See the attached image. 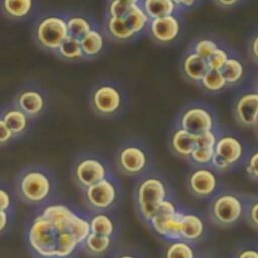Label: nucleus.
I'll return each mask as SVG.
<instances>
[{
    "instance_id": "nucleus-1",
    "label": "nucleus",
    "mask_w": 258,
    "mask_h": 258,
    "mask_svg": "<svg viewBox=\"0 0 258 258\" xmlns=\"http://www.w3.org/2000/svg\"><path fill=\"white\" fill-rule=\"evenodd\" d=\"M89 234L88 219L68 205L49 203L27 221L24 238L35 258H74Z\"/></svg>"
},
{
    "instance_id": "nucleus-2",
    "label": "nucleus",
    "mask_w": 258,
    "mask_h": 258,
    "mask_svg": "<svg viewBox=\"0 0 258 258\" xmlns=\"http://www.w3.org/2000/svg\"><path fill=\"white\" fill-rule=\"evenodd\" d=\"M14 190L22 203L41 208L52 202L57 190V183L48 168L39 164H31L18 172L14 181Z\"/></svg>"
},
{
    "instance_id": "nucleus-3",
    "label": "nucleus",
    "mask_w": 258,
    "mask_h": 258,
    "mask_svg": "<svg viewBox=\"0 0 258 258\" xmlns=\"http://www.w3.org/2000/svg\"><path fill=\"white\" fill-rule=\"evenodd\" d=\"M171 198V188L167 180L161 174L151 171L138 177L132 190L135 213L146 225L158 207Z\"/></svg>"
},
{
    "instance_id": "nucleus-4",
    "label": "nucleus",
    "mask_w": 258,
    "mask_h": 258,
    "mask_svg": "<svg viewBox=\"0 0 258 258\" xmlns=\"http://www.w3.org/2000/svg\"><path fill=\"white\" fill-rule=\"evenodd\" d=\"M114 162L119 173L127 177L138 178L150 171L152 157L142 141L130 138L118 146Z\"/></svg>"
},
{
    "instance_id": "nucleus-5",
    "label": "nucleus",
    "mask_w": 258,
    "mask_h": 258,
    "mask_svg": "<svg viewBox=\"0 0 258 258\" xmlns=\"http://www.w3.org/2000/svg\"><path fill=\"white\" fill-rule=\"evenodd\" d=\"M247 198L239 192L227 190L216 194L208 205V219L214 225L231 228L245 219Z\"/></svg>"
},
{
    "instance_id": "nucleus-6",
    "label": "nucleus",
    "mask_w": 258,
    "mask_h": 258,
    "mask_svg": "<svg viewBox=\"0 0 258 258\" xmlns=\"http://www.w3.org/2000/svg\"><path fill=\"white\" fill-rule=\"evenodd\" d=\"M71 173L74 183L82 191L112 174L106 159L92 152L79 154L73 162Z\"/></svg>"
},
{
    "instance_id": "nucleus-7",
    "label": "nucleus",
    "mask_w": 258,
    "mask_h": 258,
    "mask_svg": "<svg viewBox=\"0 0 258 258\" xmlns=\"http://www.w3.org/2000/svg\"><path fill=\"white\" fill-rule=\"evenodd\" d=\"M246 156L247 147L240 137L231 132H219L211 165L219 172L229 171L245 160Z\"/></svg>"
},
{
    "instance_id": "nucleus-8",
    "label": "nucleus",
    "mask_w": 258,
    "mask_h": 258,
    "mask_svg": "<svg viewBox=\"0 0 258 258\" xmlns=\"http://www.w3.org/2000/svg\"><path fill=\"white\" fill-rule=\"evenodd\" d=\"M121 198V187L111 174L83 190V201L91 212H111Z\"/></svg>"
},
{
    "instance_id": "nucleus-9",
    "label": "nucleus",
    "mask_w": 258,
    "mask_h": 258,
    "mask_svg": "<svg viewBox=\"0 0 258 258\" xmlns=\"http://www.w3.org/2000/svg\"><path fill=\"white\" fill-rule=\"evenodd\" d=\"M89 104L95 115L109 119L118 116L122 112L125 99L122 91L117 86L102 83L92 89Z\"/></svg>"
},
{
    "instance_id": "nucleus-10",
    "label": "nucleus",
    "mask_w": 258,
    "mask_h": 258,
    "mask_svg": "<svg viewBox=\"0 0 258 258\" xmlns=\"http://www.w3.org/2000/svg\"><path fill=\"white\" fill-rule=\"evenodd\" d=\"M181 210L172 198L167 199L155 211L147 226L166 241L178 240Z\"/></svg>"
},
{
    "instance_id": "nucleus-11",
    "label": "nucleus",
    "mask_w": 258,
    "mask_h": 258,
    "mask_svg": "<svg viewBox=\"0 0 258 258\" xmlns=\"http://www.w3.org/2000/svg\"><path fill=\"white\" fill-rule=\"evenodd\" d=\"M185 186L189 195L199 200L212 199L220 186L219 171L211 164L192 165L185 176Z\"/></svg>"
},
{
    "instance_id": "nucleus-12",
    "label": "nucleus",
    "mask_w": 258,
    "mask_h": 258,
    "mask_svg": "<svg viewBox=\"0 0 258 258\" xmlns=\"http://www.w3.org/2000/svg\"><path fill=\"white\" fill-rule=\"evenodd\" d=\"M69 36L67 20L60 16L47 15L40 18L34 27V39L43 49L56 51Z\"/></svg>"
},
{
    "instance_id": "nucleus-13",
    "label": "nucleus",
    "mask_w": 258,
    "mask_h": 258,
    "mask_svg": "<svg viewBox=\"0 0 258 258\" xmlns=\"http://www.w3.org/2000/svg\"><path fill=\"white\" fill-rule=\"evenodd\" d=\"M176 126L185 129L195 135L219 130L217 118L213 111L206 106L198 104L189 105L179 113Z\"/></svg>"
},
{
    "instance_id": "nucleus-14",
    "label": "nucleus",
    "mask_w": 258,
    "mask_h": 258,
    "mask_svg": "<svg viewBox=\"0 0 258 258\" xmlns=\"http://www.w3.org/2000/svg\"><path fill=\"white\" fill-rule=\"evenodd\" d=\"M208 231L209 222L202 213L181 210L179 223V236L181 240L197 244L207 237Z\"/></svg>"
},
{
    "instance_id": "nucleus-15",
    "label": "nucleus",
    "mask_w": 258,
    "mask_h": 258,
    "mask_svg": "<svg viewBox=\"0 0 258 258\" xmlns=\"http://www.w3.org/2000/svg\"><path fill=\"white\" fill-rule=\"evenodd\" d=\"M233 115L240 126L253 128L258 120V91L242 93L234 103Z\"/></svg>"
},
{
    "instance_id": "nucleus-16",
    "label": "nucleus",
    "mask_w": 258,
    "mask_h": 258,
    "mask_svg": "<svg viewBox=\"0 0 258 258\" xmlns=\"http://www.w3.org/2000/svg\"><path fill=\"white\" fill-rule=\"evenodd\" d=\"M28 117L35 119L41 116L47 107L45 95L35 88H24L20 90L14 99V103Z\"/></svg>"
},
{
    "instance_id": "nucleus-17",
    "label": "nucleus",
    "mask_w": 258,
    "mask_h": 258,
    "mask_svg": "<svg viewBox=\"0 0 258 258\" xmlns=\"http://www.w3.org/2000/svg\"><path fill=\"white\" fill-rule=\"evenodd\" d=\"M198 142V135L175 126L168 135V149L177 158L188 161Z\"/></svg>"
},
{
    "instance_id": "nucleus-18",
    "label": "nucleus",
    "mask_w": 258,
    "mask_h": 258,
    "mask_svg": "<svg viewBox=\"0 0 258 258\" xmlns=\"http://www.w3.org/2000/svg\"><path fill=\"white\" fill-rule=\"evenodd\" d=\"M179 30V21L173 14L150 19L149 21V33L159 43L173 41L178 36Z\"/></svg>"
},
{
    "instance_id": "nucleus-19",
    "label": "nucleus",
    "mask_w": 258,
    "mask_h": 258,
    "mask_svg": "<svg viewBox=\"0 0 258 258\" xmlns=\"http://www.w3.org/2000/svg\"><path fill=\"white\" fill-rule=\"evenodd\" d=\"M219 130L208 131L198 135V142L188 162L192 165H209L212 162Z\"/></svg>"
},
{
    "instance_id": "nucleus-20",
    "label": "nucleus",
    "mask_w": 258,
    "mask_h": 258,
    "mask_svg": "<svg viewBox=\"0 0 258 258\" xmlns=\"http://www.w3.org/2000/svg\"><path fill=\"white\" fill-rule=\"evenodd\" d=\"M0 115L6 125L12 131L15 138H21L28 133L32 119L15 104L5 107L1 111Z\"/></svg>"
},
{
    "instance_id": "nucleus-21",
    "label": "nucleus",
    "mask_w": 258,
    "mask_h": 258,
    "mask_svg": "<svg viewBox=\"0 0 258 258\" xmlns=\"http://www.w3.org/2000/svg\"><path fill=\"white\" fill-rule=\"evenodd\" d=\"M116 237L97 235L91 233L85 238L81 249L90 257L103 258L113 252Z\"/></svg>"
},
{
    "instance_id": "nucleus-22",
    "label": "nucleus",
    "mask_w": 258,
    "mask_h": 258,
    "mask_svg": "<svg viewBox=\"0 0 258 258\" xmlns=\"http://www.w3.org/2000/svg\"><path fill=\"white\" fill-rule=\"evenodd\" d=\"M88 220L91 233L116 237L118 227L110 212H92Z\"/></svg>"
},
{
    "instance_id": "nucleus-23",
    "label": "nucleus",
    "mask_w": 258,
    "mask_h": 258,
    "mask_svg": "<svg viewBox=\"0 0 258 258\" xmlns=\"http://www.w3.org/2000/svg\"><path fill=\"white\" fill-rule=\"evenodd\" d=\"M181 68L185 78L192 82H201L209 70L207 59L201 57L194 51L184 56Z\"/></svg>"
},
{
    "instance_id": "nucleus-24",
    "label": "nucleus",
    "mask_w": 258,
    "mask_h": 258,
    "mask_svg": "<svg viewBox=\"0 0 258 258\" xmlns=\"http://www.w3.org/2000/svg\"><path fill=\"white\" fill-rule=\"evenodd\" d=\"M194 245L181 239L167 241L162 249L161 258H197Z\"/></svg>"
},
{
    "instance_id": "nucleus-25",
    "label": "nucleus",
    "mask_w": 258,
    "mask_h": 258,
    "mask_svg": "<svg viewBox=\"0 0 258 258\" xmlns=\"http://www.w3.org/2000/svg\"><path fill=\"white\" fill-rule=\"evenodd\" d=\"M106 29L108 34L118 41H126L135 36L134 31L130 28L124 17L108 16Z\"/></svg>"
},
{
    "instance_id": "nucleus-26",
    "label": "nucleus",
    "mask_w": 258,
    "mask_h": 258,
    "mask_svg": "<svg viewBox=\"0 0 258 258\" xmlns=\"http://www.w3.org/2000/svg\"><path fill=\"white\" fill-rule=\"evenodd\" d=\"M3 13L11 19H22L28 16L33 7V0H2Z\"/></svg>"
},
{
    "instance_id": "nucleus-27",
    "label": "nucleus",
    "mask_w": 258,
    "mask_h": 258,
    "mask_svg": "<svg viewBox=\"0 0 258 258\" xmlns=\"http://www.w3.org/2000/svg\"><path fill=\"white\" fill-rule=\"evenodd\" d=\"M80 43L84 55L93 57L102 51L104 47V37L99 30L92 28L80 38Z\"/></svg>"
},
{
    "instance_id": "nucleus-28",
    "label": "nucleus",
    "mask_w": 258,
    "mask_h": 258,
    "mask_svg": "<svg viewBox=\"0 0 258 258\" xmlns=\"http://www.w3.org/2000/svg\"><path fill=\"white\" fill-rule=\"evenodd\" d=\"M176 5L172 0H143L142 8L150 19L173 14Z\"/></svg>"
},
{
    "instance_id": "nucleus-29",
    "label": "nucleus",
    "mask_w": 258,
    "mask_h": 258,
    "mask_svg": "<svg viewBox=\"0 0 258 258\" xmlns=\"http://www.w3.org/2000/svg\"><path fill=\"white\" fill-rule=\"evenodd\" d=\"M56 52L60 58L69 61L78 60L85 56L81 47L80 39L70 35L60 43Z\"/></svg>"
},
{
    "instance_id": "nucleus-30",
    "label": "nucleus",
    "mask_w": 258,
    "mask_h": 258,
    "mask_svg": "<svg viewBox=\"0 0 258 258\" xmlns=\"http://www.w3.org/2000/svg\"><path fill=\"white\" fill-rule=\"evenodd\" d=\"M124 18L135 34L141 32L149 23L150 19L143 10V8L140 7L138 4L130 6Z\"/></svg>"
},
{
    "instance_id": "nucleus-31",
    "label": "nucleus",
    "mask_w": 258,
    "mask_h": 258,
    "mask_svg": "<svg viewBox=\"0 0 258 258\" xmlns=\"http://www.w3.org/2000/svg\"><path fill=\"white\" fill-rule=\"evenodd\" d=\"M202 87L210 92V93H217L222 91L228 85L222 72L220 70H213L209 69L206 74L204 75L202 81L200 82Z\"/></svg>"
},
{
    "instance_id": "nucleus-32",
    "label": "nucleus",
    "mask_w": 258,
    "mask_h": 258,
    "mask_svg": "<svg viewBox=\"0 0 258 258\" xmlns=\"http://www.w3.org/2000/svg\"><path fill=\"white\" fill-rule=\"evenodd\" d=\"M226 82L228 85H234L241 81L244 75V67L243 63L235 58L229 57L224 67L221 70Z\"/></svg>"
},
{
    "instance_id": "nucleus-33",
    "label": "nucleus",
    "mask_w": 258,
    "mask_h": 258,
    "mask_svg": "<svg viewBox=\"0 0 258 258\" xmlns=\"http://www.w3.org/2000/svg\"><path fill=\"white\" fill-rule=\"evenodd\" d=\"M69 35L80 39L92 29L90 21L81 15H72L67 19Z\"/></svg>"
},
{
    "instance_id": "nucleus-34",
    "label": "nucleus",
    "mask_w": 258,
    "mask_h": 258,
    "mask_svg": "<svg viewBox=\"0 0 258 258\" xmlns=\"http://www.w3.org/2000/svg\"><path fill=\"white\" fill-rule=\"evenodd\" d=\"M15 197V190L8 183L0 181V210L14 212Z\"/></svg>"
},
{
    "instance_id": "nucleus-35",
    "label": "nucleus",
    "mask_w": 258,
    "mask_h": 258,
    "mask_svg": "<svg viewBox=\"0 0 258 258\" xmlns=\"http://www.w3.org/2000/svg\"><path fill=\"white\" fill-rule=\"evenodd\" d=\"M244 168L248 177L258 182V147L252 149L244 160Z\"/></svg>"
},
{
    "instance_id": "nucleus-36",
    "label": "nucleus",
    "mask_w": 258,
    "mask_h": 258,
    "mask_svg": "<svg viewBox=\"0 0 258 258\" xmlns=\"http://www.w3.org/2000/svg\"><path fill=\"white\" fill-rule=\"evenodd\" d=\"M245 219L255 230H258V197L247 198Z\"/></svg>"
},
{
    "instance_id": "nucleus-37",
    "label": "nucleus",
    "mask_w": 258,
    "mask_h": 258,
    "mask_svg": "<svg viewBox=\"0 0 258 258\" xmlns=\"http://www.w3.org/2000/svg\"><path fill=\"white\" fill-rule=\"evenodd\" d=\"M218 47L219 46L216 41L209 38H202L196 42L194 46V52L207 59Z\"/></svg>"
},
{
    "instance_id": "nucleus-38",
    "label": "nucleus",
    "mask_w": 258,
    "mask_h": 258,
    "mask_svg": "<svg viewBox=\"0 0 258 258\" xmlns=\"http://www.w3.org/2000/svg\"><path fill=\"white\" fill-rule=\"evenodd\" d=\"M229 55L227 53V51L223 48L218 47L216 50H214V52L207 58V62H208V67L209 69H213V70H222V68L224 67V64L226 63V61L228 60Z\"/></svg>"
},
{
    "instance_id": "nucleus-39",
    "label": "nucleus",
    "mask_w": 258,
    "mask_h": 258,
    "mask_svg": "<svg viewBox=\"0 0 258 258\" xmlns=\"http://www.w3.org/2000/svg\"><path fill=\"white\" fill-rule=\"evenodd\" d=\"M14 212L0 210V236L8 233L13 226Z\"/></svg>"
},
{
    "instance_id": "nucleus-40",
    "label": "nucleus",
    "mask_w": 258,
    "mask_h": 258,
    "mask_svg": "<svg viewBox=\"0 0 258 258\" xmlns=\"http://www.w3.org/2000/svg\"><path fill=\"white\" fill-rule=\"evenodd\" d=\"M129 7L130 6H127L117 0H111L108 4V14L109 16L125 17Z\"/></svg>"
},
{
    "instance_id": "nucleus-41",
    "label": "nucleus",
    "mask_w": 258,
    "mask_h": 258,
    "mask_svg": "<svg viewBox=\"0 0 258 258\" xmlns=\"http://www.w3.org/2000/svg\"><path fill=\"white\" fill-rule=\"evenodd\" d=\"M15 138L12 131L9 129V127L4 122L3 118L0 115V147L7 146L10 144Z\"/></svg>"
},
{
    "instance_id": "nucleus-42",
    "label": "nucleus",
    "mask_w": 258,
    "mask_h": 258,
    "mask_svg": "<svg viewBox=\"0 0 258 258\" xmlns=\"http://www.w3.org/2000/svg\"><path fill=\"white\" fill-rule=\"evenodd\" d=\"M233 258H258V246H243L235 252Z\"/></svg>"
},
{
    "instance_id": "nucleus-43",
    "label": "nucleus",
    "mask_w": 258,
    "mask_h": 258,
    "mask_svg": "<svg viewBox=\"0 0 258 258\" xmlns=\"http://www.w3.org/2000/svg\"><path fill=\"white\" fill-rule=\"evenodd\" d=\"M111 258H144L143 255L132 248H124L120 249L116 252H114L113 256Z\"/></svg>"
},
{
    "instance_id": "nucleus-44",
    "label": "nucleus",
    "mask_w": 258,
    "mask_h": 258,
    "mask_svg": "<svg viewBox=\"0 0 258 258\" xmlns=\"http://www.w3.org/2000/svg\"><path fill=\"white\" fill-rule=\"evenodd\" d=\"M250 51H251V54L252 56L258 60V34H256L252 40H251V43H250Z\"/></svg>"
},
{
    "instance_id": "nucleus-45",
    "label": "nucleus",
    "mask_w": 258,
    "mask_h": 258,
    "mask_svg": "<svg viewBox=\"0 0 258 258\" xmlns=\"http://www.w3.org/2000/svg\"><path fill=\"white\" fill-rule=\"evenodd\" d=\"M216 3L222 7L228 8V7H232L235 6L237 3L240 2V0H215Z\"/></svg>"
},
{
    "instance_id": "nucleus-46",
    "label": "nucleus",
    "mask_w": 258,
    "mask_h": 258,
    "mask_svg": "<svg viewBox=\"0 0 258 258\" xmlns=\"http://www.w3.org/2000/svg\"><path fill=\"white\" fill-rule=\"evenodd\" d=\"M175 5L179 6H184V7H189L192 6L197 0H172Z\"/></svg>"
},
{
    "instance_id": "nucleus-47",
    "label": "nucleus",
    "mask_w": 258,
    "mask_h": 258,
    "mask_svg": "<svg viewBox=\"0 0 258 258\" xmlns=\"http://www.w3.org/2000/svg\"><path fill=\"white\" fill-rule=\"evenodd\" d=\"M127 6H132V5H135V4H138L140 0H117Z\"/></svg>"
},
{
    "instance_id": "nucleus-48",
    "label": "nucleus",
    "mask_w": 258,
    "mask_h": 258,
    "mask_svg": "<svg viewBox=\"0 0 258 258\" xmlns=\"http://www.w3.org/2000/svg\"><path fill=\"white\" fill-rule=\"evenodd\" d=\"M253 129H254V131H255V134H256V136H257V138H258V120H257V122L255 123V125H254Z\"/></svg>"
},
{
    "instance_id": "nucleus-49",
    "label": "nucleus",
    "mask_w": 258,
    "mask_h": 258,
    "mask_svg": "<svg viewBox=\"0 0 258 258\" xmlns=\"http://www.w3.org/2000/svg\"><path fill=\"white\" fill-rule=\"evenodd\" d=\"M36 258H52V257H36Z\"/></svg>"
},
{
    "instance_id": "nucleus-50",
    "label": "nucleus",
    "mask_w": 258,
    "mask_h": 258,
    "mask_svg": "<svg viewBox=\"0 0 258 258\" xmlns=\"http://www.w3.org/2000/svg\"><path fill=\"white\" fill-rule=\"evenodd\" d=\"M257 88H258V77H257Z\"/></svg>"
},
{
    "instance_id": "nucleus-51",
    "label": "nucleus",
    "mask_w": 258,
    "mask_h": 258,
    "mask_svg": "<svg viewBox=\"0 0 258 258\" xmlns=\"http://www.w3.org/2000/svg\"><path fill=\"white\" fill-rule=\"evenodd\" d=\"M197 258H203V257H199V256H198V257H197Z\"/></svg>"
}]
</instances>
